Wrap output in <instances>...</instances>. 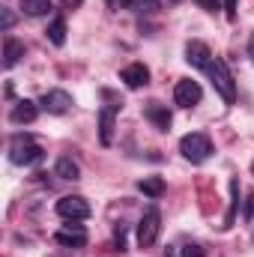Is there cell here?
I'll use <instances>...</instances> for the list:
<instances>
[{
	"mask_svg": "<svg viewBox=\"0 0 254 257\" xmlns=\"http://www.w3.org/2000/svg\"><path fill=\"white\" fill-rule=\"evenodd\" d=\"M180 257H206V251H203V245H197V242H189V245H183Z\"/></svg>",
	"mask_w": 254,
	"mask_h": 257,
	"instance_id": "obj_20",
	"label": "cell"
},
{
	"mask_svg": "<svg viewBox=\"0 0 254 257\" xmlns=\"http://www.w3.org/2000/svg\"><path fill=\"white\" fill-rule=\"evenodd\" d=\"M159 233H162V212H159L156 206H150V209L141 215V221H138V245H141V248L156 245Z\"/></svg>",
	"mask_w": 254,
	"mask_h": 257,
	"instance_id": "obj_4",
	"label": "cell"
},
{
	"mask_svg": "<svg viewBox=\"0 0 254 257\" xmlns=\"http://www.w3.org/2000/svg\"><path fill=\"white\" fill-rule=\"evenodd\" d=\"M120 81L126 84L129 90H138V87H144L147 81H150V69L144 63H132V66H126L123 72H120Z\"/></svg>",
	"mask_w": 254,
	"mask_h": 257,
	"instance_id": "obj_12",
	"label": "cell"
},
{
	"mask_svg": "<svg viewBox=\"0 0 254 257\" xmlns=\"http://www.w3.org/2000/svg\"><path fill=\"white\" fill-rule=\"evenodd\" d=\"M60 3H63L66 9H75V6H81V0H60Z\"/></svg>",
	"mask_w": 254,
	"mask_h": 257,
	"instance_id": "obj_26",
	"label": "cell"
},
{
	"mask_svg": "<svg viewBox=\"0 0 254 257\" xmlns=\"http://www.w3.org/2000/svg\"><path fill=\"white\" fill-rule=\"evenodd\" d=\"M39 105H42L48 114H66V111L72 108V96H69L66 90H48Z\"/></svg>",
	"mask_w": 254,
	"mask_h": 257,
	"instance_id": "obj_9",
	"label": "cell"
},
{
	"mask_svg": "<svg viewBox=\"0 0 254 257\" xmlns=\"http://www.w3.org/2000/svg\"><path fill=\"white\" fill-rule=\"evenodd\" d=\"M206 75H209L215 93H218L227 105H233V102H236V84H233V75H230L227 63H224L221 57H212L209 66H206Z\"/></svg>",
	"mask_w": 254,
	"mask_h": 257,
	"instance_id": "obj_1",
	"label": "cell"
},
{
	"mask_svg": "<svg viewBox=\"0 0 254 257\" xmlns=\"http://www.w3.org/2000/svg\"><path fill=\"white\" fill-rule=\"evenodd\" d=\"M114 239H117V251H123V248H126V227H123V224L117 227V233H114Z\"/></svg>",
	"mask_w": 254,
	"mask_h": 257,
	"instance_id": "obj_22",
	"label": "cell"
},
{
	"mask_svg": "<svg viewBox=\"0 0 254 257\" xmlns=\"http://www.w3.org/2000/svg\"><path fill=\"white\" fill-rule=\"evenodd\" d=\"M251 174H254V162H251Z\"/></svg>",
	"mask_w": 254,
	"mask_h": 257,
	"instance_id": "obj_28",
	"label": "cell"
},
{
	"mask_svg": "<svg viewBox=\"0 0 254 257\" xmlns=\"http://www.w3.org/2000/svg\"><path fill=\"white\" fill-rule=\"evenodd\" d=\"M197 6L206 9V12H215V9H218V0H197Z\"/></svg>",
	"mask_w": 254,
	"mask_h": 257,
	"instance_id": "obj_23",
	"label": "cell"
},
{
	"mask_svg": "<svg viewBox=\"0 0 254 257\" xmlns=\"http://www.w3.org/2000/svg\"><path fill=\"white\" fill-rule=\"evenodd\" d=\"M248 54H251V60H254V36L248 39Z\"/></svg>",
	"mask_w": 254,
	"mask_h": 257,
	"instance_id": "obj_27",
	"label": "cell"
},
{
	"mask_svg": "<svg viewBox=\"0 0 254 257\" xmlns=\"http://www.w3.org/2000/svg\"><path fill=\"white\" fill-rule=\"evenodd\" d=\"M200 99H203V90H200L197 81H191V78L177 81V87H174V102H177L180 108H194Z\"/></svg>",
	"mask_w": 254,
	"mask_h": 257,
	"instance_id": "obj_6",
	"label": "cell"
},
{
	"mask_svg": "<svg viewBox=\"0 0 254 257\" xmlns=\"http://www.w3.org/2000/svg\"><path fill=\"white\" fill-rule=\"evenodd\" d=\"M144 114H147V120H150L156 128H162V132H168V128H171V111H168L165 105H159V102H150Z\"/></svg>",
	"mask_w": 254,
	"mask_h": 257,
	"instance_id": "obj_13",
	"label": "cell"
},
{
	"mask_svg": "<svg viewBox=\"0 0 254 257\" xmlns=\"http://www.w3.org/2000/svg\"><path fill=\"white\" fill-rule=\"evenodd\" d=\"M54 242L57 245H66V248H81V245H87V230L81 224H63L54 233Z\"/></svg>",
	"mask_w": 254,
	"mask_h": 257,
	"instance_id": "obj_7",
	"label": "cell"
},
{
	"mask_svg": "<svg viewBox=\"0 0 254 257\" xmlns=\"http://www.w3.org/2000/svg\"><path fill=\"white\" fill-rule=\"evenodd\" d=\"M12 24H15L12 9H3V33H9V30H12Z\"/></svg>",
	"mask_w": 254,
	"mask_h": 257,
	"instance_id": "obj_21",
	"label": "cell"
},
{
	"mask_svg": "<svg viewBox=\"0 0 254 257\" xmlns=\"http://www.w3.org/2000/svg\"><path fill=\"white\" fill-rule=\"evenodd\" d=\"M21 9H24L27 15H33V18H39V15H48L51 0H21Z\"/></svg>",
	"mask_w": 254,
	"mask_h": 257,
	"instance_id": "obj_19",
	"label": "cell"
},
{
	"mask_svg": "<svg viewBox=\"0 0 254 257\" xmlns=\"http://www.w3.org/2000/svg\"><path fill=\"white\" fill-rule=\"evenodd\" d=\"M42 147L30 138V135H15L12 138V144H9V162L12 165H21V168H27V165H36V162H42Z\"/></svg>",
	"mask_w": 254,
	"mask_h": 257,
	"instance_id": "obj_2",
	"label": "cell"
},
{
	"mask_svg": "<svg viewBox=\"0 0 254 257\" xmlns=\"http://www.w3.org/2000/svg\"><path fill=\"white\" fill-rule=\"evenodd\" d=\"M117 111H120V105H105L102 114H99V138H102L105 147H111V141H114V117H117Z\"/></svg>",
	"mask_w": 254,
	"mask_h": 257,
	"instance_id": "obj_11",
	"label": "cell"
},
{
	"mask_svg": "<svg viewBox=\"0 0 254 257\" xmlns=\"http://www.w3.org/2000/svg\"><path fill=\"white\" fill-rule=\"evenodd\" d=\"M242 215H245V218H251V215H254V194L245 197V209H242Z\"/></svg>",
	"mask_w": 254,
	"mask_h": 257,
	"instance_id": "obj_24",
	"label": "cell"
},
{
	"mask_svg": "<svg viewBox=\"0 0 254 257\" xmlns=\"http://www.w3.org/2000/svg\"><path fill=\"white\" fill-rule=\"evenodd\" d=\"M138 189L147 194V197H153V200H156V197H162V194H165V180H162V177H144V180L138 183Z\"/></svg>",
	"mask_w": 254,
	"mask_h": 257,
	"instance_id": "obj_17",
	"label": "cell"
},
{
	"mask_svg": "<svg viewBox=\"0 0 254 257\" xmlns=\"http://www.w3.org/2000/svg\"><path fill=\"white\" fill-rule=\"evenodd\" d=\"M45 36L51 39V45H63V42H66V21L60 18V15H57V18H51V24H48Z\"/></svg>",
	"mask_w": 254,
	"mask_h": 257,
	"instance_id": "obj_18",
	"label": "cell"
},
{
	"mask_svg": "<svg viewBox=\"0 0 254 257\" xmlns=\"http://www.w3.org/2000/svg\"><path fill=\"white\" fill-rule=\"evenodd\" d=\"M180 153L191 165H203L209 159V153H212V141L203 132H189V135L180 138Z\"/></svg>",
	"mask_w": 254,
	"mask_h": 257,
	"instance_id": "obj_3",
	"label": "cell"
},
{
	"mask_svg": "<svg viewBox=\"0 0 254 257\" xmlns=\"http://www.w3.org/2000/svg\"><path fill=\"white\" fill-rule=\"evenodd\" d=\"M209 60H212V51H209V45H206V42L191 39L189 45H186V63H191L194 69H206Z\"/></svg>",
	"mask_w": 254,
	"mask_h": 257,
	"instance_id": "obj_8",
	"label": "cell"
},
{
	"mask_svg": "<svg viewBox=\"0 0 254 257\" xmlns=\"http://www.w3.org/2000/svg\"><path fill=\"white\" fill-rule=\"evenodd\" d=\"M57 215L66 221H84V218H90V203L81 194H66L57 200Z\"/></svg>",
	"mask_w": 254,
	"mask_h": 257,
	"instance_id": "obj_5",
	"label": "cell"
},
{
	"mask_svg": "<svg viewBox=\"0 0 254 257\" xmlns=\"http://www.w3.org/2000/svg\"><path fill=\"white\" fill-rule=\"evenodd\" d=\"M54 174H57L60 180H78V177H81V168H78V162H72L69 156H63V159H57Z\"/></svg>",
	"mask_w": 254,
	"mask_h": 257,
	"instance_id": "obj_16",
	"label": "cell"
},
{
	"mask_svg": "<svg viewBox=\"0 0 254 257\" xmlns=\"http://www.w3.org/2000/svg\"><path fill=\"white\" fill-rule=\"evenodd\" d=\"M114 9H132V12H156L159 0H111Z\"/></svg>",
	"mask_w": 254,
	"mask_h": 257,
	"instance_id": "obj_15",
	"label": "cell"
},
{
	"mask_svg": "<svg viewBox=\"0 0 254 257\" xmlns=\"http://www.w3.org/2000/svg\"><path fill=\"white\" fill-rule=\"evenodd\" d=\"M224 12H227V18H233L236 15V0H224Z\"/></svg>",
	"mask_w": 254,
	"mask_h": 257,
	"instance_id": "obj_25",
	"label": "cell"
},
{
	"mask_svg": "<svg viewBox=\"0 0 254 257\" xmlns=\"http://www.w3.org/2000/svg\"><path fill=\"white\" fill-rule=\"evenodd\" d=\"M21 57H24V42H18V39L6 36V39H3V66H6V69H12Z\"/></svg>",
	"mask_w": 254,
	"mask_h": 257,
	"instance_id": "obj_14",
	"label": "cell"
},
{
	"mask_svg": "<svg viewBox=\"0 0 254 257\" xmlns=\"http://www.w3.org/2000/svg\"><path fill=\"white\" fill-rule=\"evenodd\" d=\"M36 117H39V108H36V102H30V99L15 102V105H12V114H9V120H12L15 126H27V123H33Z\"/></svg>",
	"mask_w": 254,
	"mask_h": 257,
	"instance_id": "obj_10",
	"label": "cell"
}]
</instances>
